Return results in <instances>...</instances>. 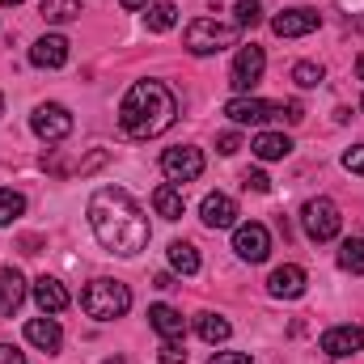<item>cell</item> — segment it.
Segmentation results:
<instances>
[{
  "label": "cell",
  "mask_w": 364,
  "mask_h": 364,
  "mask_svg": "<svg viewBox=\"0 0 364 364\" xmlns=\"http://www.w3.org/2000/svg\"><path fill=\"white\" fill-rule=\"evenodd\" d=\"M208 364H255V360H250V356H242V352H216Z\"/></svg>",
  "instance_id": "obj_34"
},
{
  "label": "cell",
  "mask_w": 364,
  "mask_h": 364,
  "mask_svg": "<svg viewBox=\"0 0 364 364\" xmlns=\"http://www.w3.org/2000/svg\"><path fill=\"white\" fill-rule=\"evenodd\" d=\"M195 331H199L203 343H225V339L233 335V326H229L220 314H199V318H195Z\"/></svg>",
  "instance_id": "obj_22"
},
{
  "label": "cell",
  "mask_w": 364,
  "mask_h": 364,
  "mask_svg": "<svg viewBox=\"0 0 364 364\" xmlns=\"http://www.w3.org/2000/svg\"><path fill=\"white\" fill-rule=\"evenodd\" d=\"M38 13H43V21L64 26V21H77L81 17V0H43Z\"/></svg>",
  "instance_id": "obj_23"
},
{
  "label": "cell",
  "mask_w": 364,
  "mask_h": 364,
  "mask_svg": "<svg viewBox=\"0 0 364 364\" xmlns=\"http://www.w3.org/2000/svg\"><path fill=\"white\" fill-rule=\"evenodd\" d=\"M0 114H4V97H0Z\"/></svg>",
  "instance_id": "obj_40"
},
{
  "label": "cell",
  "mask_w": 364,
  "mask_h": 364,
  "mask_svg": "<svg viewBox=\"0 0 364 364\" xmlns=\"http://www.w3.org/2000/svg\"><path fill=\"white\" fill-rule=\"evenodd\" d=\"M153 284H157V288H174V275H170V272H161L157 279H153Z\"/></svg>",
  "instance_id": "obj_37"
},
{
  "label": "cell",
  "mask_w": 364,
  "mask_h": 364,
  "mask_svg": "<svg viewBox=\"0 0 364 364\" xmlns=\"http://www.w3.org/2000/svg\"><path fill=\"white\" fill-rule=\"evenodd\" d=\"M90 229L110 255H140L149 246V216L123 186H97L90 199Z\"/></svg>",
  "instance_id": "obj_1"
},
{
  "label": "cell",
  "mask_w": 364,
  "mask_h": 364,
  "mask_svg": "<svg viewBox=\"0 0 364 364\" xmlns=\"http://www.w3.org/2000/svg\"><path fill=\"white\" fill-rule=\"evenodd\" d=\"M21 212H26V195H21V191L0 186V229H4V225H13Z\"/></svg>",
  "instance_id": "obj_27"
},
{
  "label": "cell",
  "mask_w": 364,
  "mask_h": 364,
  "mask_svg": "<svg viewBox=\"0 0 364 364\" xmlns=\"http://www.w3.org/2000/svg\"><path fill=\"white\" fill-rule=\"evenodd\" d=\"M356 77H360V81H364V55H360V60H356Z\"/></svg>",
  "instance_id": "obj_38"
},
{
  "label": "cell",
  "mask_w": 364,
  "mask_h": 364,
  "mask_svg": "<svg viewBox=\"0 0 364 364\" xmlns=\"http://www.w3.org/2000/svg\"><path fill=\"white\" fill-rule=\"evenodd\" d=\"M26 301V279L13 267H0V318H13Z\"/></svg>",
  "instance_id": "obj_18"
},
{
  "label": "cell",
  "mask_w": 364,
  "mask_h": 364,
  "mask_svg": "<svg viewBox=\"0 0 364 364\" xmlns=\"http://www.w3.org/2000/svg\"><path fill=\"white\" fill-rule=\"evenodd\" d=\"M360 110H364V97H360Z\"/></svg>",
  "instance_id": "obj_41"
},
{
  "label": "cell",
  "mask_w": 364,
  "mask_h": 364,
  "mask_svg": "<svg viewBox=\"0 0 364 364\" xmlns=\"http://www.w3.org/2000/svg\"><path fill=\"white\" fill-rule=\"evenodd\" d=\"M174 21H178V9H174L170 0H161V4H149V13H144V26H149L153 34H166V30H174Z\"/></svg>",
  "instance_id": "obj_25"
},
{
  "label": "cell",
  "mask_w": 364,
  "mask_h": 364,
  "mask_svg": "<svg viewBox=\"0 0 364 364\" xmlns=\"http://www.w3.org/2000/svg\"><path fill=\"white\" fill-rule=\"evenodd\" d=\"M149 326H153L161 339H182L186 318H182L174 305H149Z\"/></svg>",
  "instance_id": "obj_19"
},
{
  "label": "cell",
  "mask_w": 364,
  "mask_h": 364,
  "mask_svg": "<svg viewBox=\"0 0 364 364\" xmlns=\"http://www.w3.org/2000/svg\"><path fill=\"white\" fill-rule=\"evenodd\" d=\"M157 360H161V364H186L182 339H166V343H161V352H157Z\"/></svg>",
  "instance_id": "obj_30"
},
{
  "label": "cell",
  "mask_w": 364,
  "mask_h": 364,
  "mask_svg": "<svg viewBox=\"0 0 364 364\" xmlns=\"http://www.w3.org/2000/svg\"><path fill=\"white\" fill-rule=\"evenodd\" d=\"M26 339H30L38 352H60V348H64V331H60V322H55L51 314L30 318V322H26Z\"/></svg>",
  "instance_id": "obj_15"
},
{
  "label": "cell",
  "mask_w": 364,
  "mask_h": 364,
  "mask_svg": "<svg viewBox=\"0 0 364 364\" xmlns=\"http://www.w3.org/2000/svg\"><path fill=\"white\" fill-rule=\"evenodd\" d=\"M322 26V13L318 9H284L272 17V30L279 38H301V34H314Z\"/></svg>",
  "instance_id": "obj_11"
},
{
  "label": "cell",
  "mask_w": 364,
  "mask_h": 364,
  "mask_svg": "<svg viewBox=\"0 0 364 364\" xmlns=\"http://www.w3.org/2000/svg\"><path fill=\"white\" fill-rule=\"evenodd\" d=\"M119 4H123V9H132V13H136V9H149V4H153V0H119Z\"/></svg>",
  "instance_id": "obj_36"
},
{
  "label": "cell",
  "mask_w": 364,
  "mask_h": 364,
  "mask_svg": "<svg viewBox=\"0 0 364 364\" xmlns=\"http://www.w3.org/2000/svg\"><path fill=\"white\" fill-rule=\"evenodd\" d=\"M153 208H157V216L178 220L182 212H186V199H182V191L174 186V182H161V186L153 191Z\"/></svg>",
  "instance_id": "obj_21"
},
{
  "label": "cell",
  "mask_w": 364,
  "mask_h": 364,
  "mask_svg": "<svg viewBox=\"0 0 364 364\" xmlns=\"http://www.w3.org/2000/svg\"><path fill=\"white\" fill-rule=\"evenodd\" d=\"M225 114L237 123V127H263L272 119H284V123H301L305 119V106L301 102H263V97H233L225 106Z\"/></svg>",
  "instance_id": "obj_3"
},
{
  "label": "cell",
  "mask_w": 364,
  "mask_h": 364,
  "mask_svg": "<svg viewBox=\"0 0 364 364\" xmlns=\"http://www.w3.org/2000/svg\"><path fill=\"white\" fill-rule=\"evenodd\" d=\"M318 348H322L326 356H335V360L356 356V352H364V326H331V331L318 339Z\"/></svg>",
  "instance_id": "obj_12"
},
{
  "label": "cell",
  "mask_w": 364,
  "mask_h": 364,
  "mask_svg": "<svg viewBox=\"0 0 364 364\" xmlns=\"http://www.w3.org/2000/svg\"><path fill=\"white\" fill-rule=\"evenodd\" d=\"M301 225H305V237L309 242H335L339 229H343V216H339L335 199H309L301 208Z\"/></svg>",
  "instance_id": "obj_6"
},
{
  "label": "cell",
  "mask_w": 364,
  "mask_h": 364,
  "mask_svg": "<svg viewBox=\"0 0 364 364\" xmlns=\"http://www.w3.org/2000/svg\"><path fill=\"white\" fill-rule=\"evenodd\" d=\"M233 250H237V259H246V263H263V259L272 255V233H267V225H259V220L237 225V229H233Z\"/></svg>",
  "instance_id": "obj_10"
},
{
  "label": "cell",
  "mask_w": 364,
  "mask_h": 364,
  "mask_svg": "<svg viewBox=\"0 0 364 364\" xmlns=\"http://www.w3.org/2000/svg\"><path fill=\"white\" fill-rule=\"evenodd\" d=\"M250 149H255V157H259V161H284V157L292 153V140H288L284 132H259Z\"/></svg>",
  "instance_id": "obj_20"
},
{
  "label": "cell",
  "mask_w": 364,
  "mask_h": 364,
  "mask_svg": "<svg viewBox=\"0 0 364 364\" xmlns=\"http://www.w3.org/2000/svg\"><path fill=\"white\" fill-rule=\"evenodd\" d=\"M292 81H296L301 90H318V85H322V64H309V60H301V64L292 68Z\"/></svg>",
  "instance_id": "obj_29"
},
{
  "label": "cell",
  "mask_w": 364,
  "mask_h": 364,
  "mask_svg": "<svg viewBox=\"0 0 364 364\" xmlns=\"http://www.w3.org/2000/svg\"><path fill=\"white\" fill-rule=\"evenodd\" d=\"M30 127H34V136H38L43 144H60V140L73 136V114H68V106H60V102H43V106H34Z\"/></svg>",
  "instance_id": "obj_7"
},
{
  "label": "cell",
  "mask_w": 364,
  "mask_h": 364,
  "mask_svg": "<svg viewBox=\"0 0 364 364\" xmlns=\"http://www.w3.org/2000/svg\"><path fill=\"white\" fill-rule=\"evenodd\" d=\"M242 186L255 191V195H267V191H272V178H267L263 170H246V174H242Z\"/></svg>",
  "instance_id": "obj_31"
},
{
  "label": "cell",
  "mask_w": 364,
  "mask_h": 364,
  "mask_svg": "<svg viewBox=\"0 0 364 364\" xmlns=\"http://www.w3.org/2000/svg\"><path fill=\"white\" fill-rule=\"evenodd\" d=\"M237 149H242V136H237V132H225V136H216V153H220V157H233Z\"/></svg>",
  "instance_id": "obj_32"
},
{
  "label": "cell",
  "mask_w": 364,
  "mask_h": 364,
  "mask_svg": "<svg viewBox=\"0 0 364 364\" xmlns=\"http://www.w3.org/2000/svg\"><path fill=\"white\" fill-rule=\"evenodd\" d=\"M174 119H178V102L161 81H136L119 102V132L127 140H153L170 132Z\"/></svg>",
  "instance_id": "obj_2"
},
{
  "label": "cell",
  "mask_w": 364,
  "mask_h": 364,
  "mask_svg": "<svg viewBox=\"0 0 364 364\" xmlns=\"http://www.w3.org/2000/svg\"><path fill=\"white\" fill-rule=\"evenodd\" d=\"M170 267L178 275H195L199 272V250L191 242H170Z\"/></svg>",
  "instance_id": "obj_24"
},
{
  "label": "cell",
  "mask_w": 364,
  "mask_h": 364,
  "mask_svg": "<svg viewBox=\"0 0 364 364\" xmlns=\"http://www.w3.org/2000/svg\"><path fill=\"white\" fill-rule=\"evenodd\" d=\"M161 174L174 182H195L203 174V153L199 149H191V144H178V149H166V157H161Z\"/></svg>",
  "instance_id": "obj_9"
},
{
  "label": "cell",
  "mask_w": 364,
  "mask_h": 364,
  "mask_svg": "<svg viewBox=\"0 0 364 364\" xmlns=\"http://www.w3.org/2000/svg\"><path fill=\"white\" fill-rule=\"evenodd\" d=\"M0 364H26V352H17L13 343H0Z\"/></svg>",
  "instance_id": "obj_35"
},
{
  "label": "cell",
  "mask_w": 364,
  "mask_h": 364,
  "mask_svg": "<svg viewBox=\"0 0 364 364\" xmlns=\"http://www.w3.org/2000/svg\"><path fill=\"white\" fill-rule=\"evenodd\" d=\"M263 21V4L259 0H237V9H233V26L237 30H255Z\"/></svg>",
  "instance_id": "obj_28"
},
{
  "label": "cell",
  "mask_w": 364,
  "mask_h": 364,
  "mask_svg": "<svg viewBox=\"0 0 364 364\" xmlns=\"http://www.w3.org/2000/svg\"><path fill=\"white\" fill-rule=\"evenodd\" d=\"M34 301H38L43 314H64L68 309V288L60 279H51V275H38L34 279Z\"/></svg>",
  "instance_id": "obj_17"
},
{
  "label": "cell",
  "mask_w": 364,
  "mask_h": 364,
  "mask_svg": "<svg viewBox=\"0 0 364 364\" xmlns=\"http://www.w3.org/2000/svg\"><path fill=\"white\" fill-rule=\"evenodd\" d=\"M263 68H267V51H263V47H255V43H250V47H242V51L233 55L229 85L237 90V97H246V93L263 81Z\"/></svg>",
  "instance_id": "obj_8"
},
{
  "label": "cell",
  "mask_w": 364,
  "mask_h": 364,
  "mask_svg": "<svg viewBox=\"0 0 364 364\" xmlns=\"http://www.w3.org/2000/svg\"><path fill=\"white\" fill-rule=\"evenodd\" d=\"M81 309L90 314L93 322H114V318H123L132 309V292L119 279H93L81 292Z\"/></svg>",
  "instance_id": "obj_4"
},
{
  "label": "cell",
  "mask_w": 364,
  "mask_h": 364,
  "mask_svg": "<svg viewBox=\"0 0 364 364\" xmlns=\"http://www.w3.org/2000/svg\"><path fill=\"white\" fill-rule=\"evenodd\" d=\"M305 284H309V275H305V267H296V263H284V267H275L267 275V292H272L275 301H296L305 292Z\"/></svg>",
  "instance_id": "obj_13"
},
{
  "label": "cell",
  "mask_w": 364,
  "mask_h": 364,
  "mask_svg": "<svg viewBox=\"0 0 364 364\" xmlns=\"http://www.w3.org/2000/svg\"><path fill=\"white\" fill-rule=\"evenodd\" d=\"M30 64H34V68H64V64H68V38L43 34V38L30 47Z\"/></svg>",
  "instance_id": "obj_14"
},
{
  "label": "cell",
  "mask_w": 364,
  "mask_h": 364,
  "mask_svg": "<svg viewBox=\"0 0 364 364\" xmlns=\"http://www.w3.org/2000/svg\"><path fill=\"white\" fill-rule=\"evenodd\" d=\"M0 4H26V0H0Z\"/></svg>",
  "instance_id": "obj_39"
},
{
  "label": "cell",
  "mask_w": 364,
  "mask_h": 364,
  "mask_svg": "<svg viewBox=\"0 0 364 364\" xmlns=\"http://www.w3.org/2000/svg\"><path fill=\"white\" fill-rule=\"evenodd\" d=\"M343 170L364 174V144H356V149H348V153H343Z\"/></svg>",
  "instance_id": "obj_33"
},
{
  "label": "cell",
  "mask_w": 364,
  "mask_h": 364,
  "mask_svg": "<svg viewBox=\"0 0 364 364\" xmlns=\"http://www.w3.org/2000/svg\"><path fill=\"white\" fill-rule=\"evenodd\" d=\"M199 216H203V225L208 229H233L237 225V203L229 199V195H208L203 199V208H199Z\"/></svg>",
  "instance_id": "obj_16"
},
{
  "label": "cell",
  "mask_w": 364,
  "mask_h": 364,
  "mask_svg": "<svg viewBox=\"0 0 364 364\" xmlns=\"http://www.w3.org/2000/svg\"><path fill=\"white\" fill-rule=\"evenodd\" d=\"M339 267L352 275H364V237H348L339 246Z\"/></svg>",
  "instance_id": "obj_26"
},
{
  "label": "cell",
  "mask_w": 364,
  "mask_h": 364,
  "mask_svg": "<svg viewBox=\"0 0 364 364\" xmlns=\"http://www.w3.org/2000/svg\"><path fill=\"white\" fill-rule=\"evenodd\" d=\"M237 26L233 21H216V17H199V21H191L186 26V34H182V43H186V51L191 55H216V51H225V47H237Z\"/></svg>",
  "instance_id": "obj_5"
}]
</instances>
